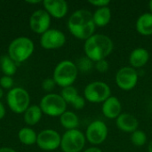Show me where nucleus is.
<instances>
[{"mask_svg":"<svg viewBox=\"0 0 152 152\" xmlns=\"http://www.w3.org/2000/svg\"><path fill=\"white\" fill-rule=\"evenodd\" d=\"M67 25L73 37L85 41L94 34L96 27L94 22L93 13L86 9L75 11L69 16Z\"/></svg>","mask_w":152,"mask_h":152,"instance_id":"obj_1","label":"nucleus"},{"mask_svg":"<svg viewBox=\"0 0 152 152\" xmlns=\"http://www.w3.org/2000/svg\"><path fill=\"white\" fill-rule=\"evenodd\" d=\"M112 39L104 34H94L85 41L84 51L86 56L94 62L105 60L113 51Z\"/></svg>","mask_w":152,"mask_h":152,"instance_id":"obj_2","label":"nucleus"},{"mask_svg":"<svg viewBox=\"0 0 152 152\" xmlns=\"http://www.w3.org/2000/svg\"><path fill=\"white\" fill-rule=\"evenodd\" d=\"M35 51L34 42L27 37L14 38L8 46V56L17 64L26 61Z\"/></svg>","mask_w":152,"mask_h":152,"instance_id":"obj_3","label":"nucleus"},{"mask_svg":"<svg viewBox=\"0 0 152 152\" xmlns=\"http://www.w3.org/2000/svg\"><path fill=\"white\" fill-rule=\"evenodd\" d=\"M78 75L76 63L71 61L64 60L60 61L54 68L53 78L56 85L64 88L72 86Z\"/></svg>","mask_w":152,"mask_h":152,"instance_id":"obj_4","label":"nucleus"},{"mask_svg":"<svg viewBox=\"0 0 152 152\" xmlns=\"http://www.w3.org/2000/svg\"><path fill=\"white\" fill-rule=\"evenodd\" d=\"M39 107L43 114L52 118H60L67 110V103L61 94L53 93L47 94L42 97Z\"/></svg>","mask_w":152,"mask_h":152,"instance_id":"obj_5","label":"nucleus"},{"mask_svg":"<svg viewBox=\"0 0 152 152\" xmlns=\"http://www.w3.org/2000/svg\"><path fill=\"white\" fill-rule=\"evenodd\" d=\"M6 102L9 109L16 114H23L30 106V96L22 87H13L7 93Z\"/></svg>","mask_w":152,"mask_h":152,"instance_id":"obj_6","label":"nucleus"},{"mask_svg":"<svg viewBox=\"0 0 152 152\" xmlns=\"http://www.w3.org/2000/svg\"><path fill=\"white\" fill-rule=\"evenodd\" d=\"M84 96L86 101L91 103H103L111 96V89L105 82L94 81L85 87Z\"/></svg>","mask_w":152,"mask_h":152,"instance_id":"obj_7","label":"nucleus"},{"mask_svg":"<svg viewBox=\"0 0 152 152\" xmlns=\"http://www.w3.org/2000/svg\"><path fill=\"white\" fill-rule=\"evenodd\" d=\"M86 142V135L80 130H68L61 135V149L63 152H81Z\"/></svg>","mask_w":152,"mask_h":152,"instance_id":"obj_8","label":"nucleus"},{"mask_svg":"<svg viewBox=\"0 0 152 152\" xmlns=\"http://www.w3.org/2000/svg\"><path fill=\"white\" fill-rule=\"evenodd\" d=\"M61 135L53 129H45L37 134V145L45 151H53L61 147Z\"/></svg>","mask_w":152,"mask_h":152,"instance_id":"obj_9","label":"nucleus"},{"mask_svg":"<svg viewBox=\"0 0 152 152\" xmlns=\"http://www.w3.org/2000/svg\"><path fill=\"white\" fill-rule=\"evenodd\" d=\"M138 72L131 66H126L119 69L115 78L117 86L124 91H130L134 89L138 83Z\"/></svg>","mask_w":152,"mask_h":152,"instance_id":"obj_10","label":"nucleus"},{"mask_svg":"<svg viewBox=\"0 0 152 152\" xmlns=\"http://www.w3.org/2000/svg\"><path fill=\"white\" fill-rule=\"evenodd\" d=\"M109 134L107 125L102 120L93 121L86 128V139L93 145H100L103 143Z\"/></svg>","mask_w":152,"mask_h":152,"instance_id":"obj_11","label":"nucleus"},{"mask_svg":"<svg viewBox=\"0 0 152 152\" xmlns=\"http://www.w3.org/2000/svg\"><path fill=\"white\" fill-rule=\"evenodd\" d=\"M66 43L65 34L57 28H49L40 37V45L45 50H55Z\"/></svg>","mask_w":152,"mask_h":152,"instance_id":"obj_12","label":"nucleus"},{"mask_svg":"<svg viewBox=\"0 0 152 152\" xmlns=\"http://www.w3.org/2000/svg\"><path fill=\"white\" fill-rule=\"evenodd\" d=\"M51 16L45 9H37L32 12L29 18V27L37 34L42 35L50 28Z\"/></svg>","mask_w":152,"mask_h":152,"instance_id":"obj_13","label":"nucleus"},{"mask_svg":"<svg viewBox=\"0 0 152 152\" xmlns=\"http://www.w3.org/2000/svg\"><path fill=\"white\" fill-rule=\"evenodd\" d=\"M42 4L49 15L55 19L65 17L69 11V5L65 0H45Z\"/></svg>","mask_w":152,"mask_h":152,"instance_id":"obj_14","label":"nucleus"},{"mask_svg":"<svg viewBox=\"0 0 152 152\" xmlns=\"http://www.w3.org/2000/svg\"><path fill=\"white\" fill-rule=\"evenodd\" d=\"M102 114L109 119H116L122 113V104L116 96L109 97L102 107Z\"/></svg>","mask_w":152,"mask_h":152,"instance_id":"obj_15","label":"nucleus"},{"mask_svg":"<svg viewBox=\"0 0 152 152\" xmlns=\"http://www.w3.org/2000/svg\"><path fill=\"white\" fill-rule=\"evenodd\" d=\"M116 125L120 131L132 134L138 129L139 121L134 115L125 112L116 118Z\"/></svg>","mask_w":152,"mask_h":152,"instance_id":"obj_16","label":"nucleus"},{"mask_svg":"<svg viewBox=\"0 0 152 152\" xmlns=\"http://www.w3.org/2000/svg\"><path fill=\"white\" fill-rule=\"evenodd\" d=\"M150 59V53L146 48L137 47L134 49L129 55V63L134 69H141L144 67Z\"/></svg>","mask_w":152,"mask_h":152,"instance_id":"obj_17","label":"nucleus"},{"mask_svg":"<svg viewBox=\"0 0 152 152\" xmlns=\"http://www.w3.org/2000/svg\"><path fill=\"white\" fill-rule=\"evenodd\" d=\"M136 30L142 36L152 35V13L144 12L141 14L135 23Z\"/></svg>","mask_w":152,"mask_h":152,"instance_id":"obj_18","label":"nucleus"},{"mask_svg":"<svg viewBox=\"0 0 152 152\" xmlns=\"http://www.w3.org/2000/svg\"><path fill=\"white\" fill-rule=\"evenodd\" d=\"M42 116L43 112L39 105H30L23 113V119L28 126H33L39 123Z\"/></svg>","mask_w":152,"mask_h":152,"instance_id":"obj_19","label":"nucleus"},{"mask_svg":"<svg viewBox=\"0 0 152 152\" xmlns=\"http://www.w3.org/2000/svg\"><path fill=\"white\" fill-rule=\"evenodd\" d=\"M93 19L95 26L105 27L111 20V10L109 6L97 8L93 13Z\"/></svg>","mask_w":152,"mask_h":152,"instance_id":"obj_20","label":"nucleus"},{"mask_svg":"<svg viewBox=\"0 0 152 152\" xmlns=\"http://www.w3.org/2000/svg\"><path fill=\"white\" fill-rule=\"evenodd\" d=\"M60 123H61V126L66 129V131L77 129L79 126V118L77 115L75 114L73 111L66 110L60 117Z\"/></svg>","mask_w":152,"mask_h":152,"instance_id":"obj_21","label":"nucleus"},{"mask_svg":"<svg viewBox=\"0 0 152 152\" xmlns=\"http://www.w3.org/2000/svg\"><path fill=\"white\" fill-rule=\"evenodd\" d=\"M37 134L36 131L28 126L22 127L18 132V139L19 141L26 146H31L37 144Z\"/></svg>","mask_w":152,"mask_h":152,"instance_id":"obj_22","label":"nucleus"},{"mask_svg":"<svg viewBox=\"0 0 152 152\" xmlns=\"http://www.w3.org/2000/svg\"><path fill=\"white\" fill-rule=\"evenodd\" d=\"M0 68L4 76L12 77L17 71V63L8 55H4L0 59Z\"/></svg>","mask_w":152,"mask_h":152,"instance_id":"obj_23","label":"nucleus"},{"mask_svg":"<svg viewBox=\"0 0 152 152\" xmlns=\"http://www.w3.org/2000/svg\"><path fill=\"white\" fill-rule=\"evenodd\" d=\"M78 92L77 90L76 87H74L73 86H67L62 88L61 92V96L63 98V100L66 102V103H69L71 104L72 102L78 96Z\"/></svg>","mask_w":152,"mask_h":152,"instance_id":"obj_24","label":"nucleus"},{"mask_svg":"<svg viewBox=\"0 0 152 152\" xmlns=\"http://www.w3.org/2000/svg\"><path fill=\"white\" fill-rule=\"evenodd\" d=\"M130 140H131V142L134 146L142 147V146L145 145V143L147 142V135L143 131L137 129L136 131H134V133L131 134Z\"/></svg>","mask_w":152,"mask_h":152,"instance_id":"obj_25","label":"nucleus"},{"mask_svg":"<svg viewBox=\"0 0 152 152\" xmlns=\"http://www.w3.org/2000/svg\"><path fill=\"white\" fill-rule=\"evenodd\" d=\"M77 68L78 69V71H81L83 73H87L90 72L94 67V61L92 60H90L88 57L84 56L79 58L77 61Z\"/></svg>","mask_w":152,"mask_h":152,"instance_id":"obj_26","label":"nucleus"},{"mask_svg":"<svg viewBox=\"0 0 152 152\" xmlns=\"http://www.w3.org/2000/svg\"><path fill=\"white\" fill-rule=\"evenodd\" d=\"M13 78L12 77L9 76H3L0 78V87L3 89H9L11 90L12 88H13Z\"/></svg>","mask_w":152,"mask_h":152,"instance_id":"obj_27","label":"nucleus"},{"mask_svg":"<svg viewBox=\"0 0 152 152\" xmlns=\"http://www.w3.org/2000/svg\"><path fill=\"white\" fill-rule=\"evenodd\" d=\"M55 86H57V85L53 77L45 78L42 82V88L44 89V91L47 92L48 94H50L55 88Z\"/></svg>","mask_w":152,"mask_h":152,"instance_id":"obj_28","label":"nucleus"},{"mask_svg":"<svg viewBox=\"0 0 152 152\" xmlns=\"http://www.w3.org/2000/svg\"><path fill=\"white\" fill-rule=\"evenodd\" d=\"M109 68H110V64L106 59L95 62V69L100 73H106L109 70Z\"/></svg>","mask_w":152,"mask_h":152,"instance_id":"obj_29","label":"nucleus"},{"mask_svg":"<svg viewBox=\"0 0 152 152\" xmlns=\"http://www.w3.org/2000/svg\"><path fill=\"white\" fill-rule=\"evenodd\" d=\"M71 105H72V107H73L75 110H77L84 109V107L86 106V99H85V97H83V96H81V95H78V96L72 102Z\"/></svg>","mask_w":152,"mask_h":152,"instance_id":"obj_30","label":"nucleus"},{"mask_svg":"<svg viewBox=\"0 0 152 152\" xmlns=\"http://www.w3.org/2000/svg\"><path fill=\"white\" fill-rule=\"evenodd\" d=\"M88 3L94 6H96L98 8L101 7H106L110 4V0H89Z\"/></svg>","mask_w":152,"mask_h":152,"instance_id":"obj_31","label":"nucleus"},{"mask_svg":"<svg viewBox=\"0 0 152 152\" xmlns=\"http://www.w3.org/2000/svg\"><path fill=\"white\" fill-rule=\"evenodd\" d=\"M5 114H6L5 107H4V105L0 102V120L3 119V118H4Z\"/></svg>","mask_w":152,"mask_h":152,"instance_id":"obj_32","label":"nucleus"},{"mask_svg":"<svg viewBox=\"0 0 152 152\" xmlns=\"http://www.w3.org/2000/svg\"><path fill=\"white\" fill-rule=\"evenodd\" d=\"M83 152H102V150L98 147H90V148H87L86 150H85Z\"/></svg>","mask_w":152,"mask_h":152,"instance_id":"obj_33","label":"nucleus"},{"mask_svg":"<svg viewBox=\"0 0 152 152\" xmlns=\"http://www.w3.org/2000/svg\"><path fill=\"white\" fill-rule=\"evenodd\" d=\"M0 152H16L12 148L10 147H3L0 148Z\"/></svg>","mask_w":152,"mask_h":152,"instance_id":"obj_34","label":"nucleus"},{"mask_svg":"<svg viewBox=\"0 0 152 152\" xmlns=\"http://www.w3.org/2000/svg\"><path fill=\"white\" fill-rule=\"evenodd\" d=\"M28 4H39V3H43L40 0H37V1H27Z\"/></svg>","mask_w":152,"mask_h":152,"instance_id":"obj_35","label":"nucleus"},{"mask_svg":"<svg viewBox=\"0 0 152 152\" xmlns=\"http://www.w3.org/2000/svg\"><path fill=\"white\" fill-rule=\"evenodd\" d=\"M148 152H152V140L148 145Z\"/></svg>","mask_w":152,"mask_h":152,"instance_id":"obj_36","label":"nucleus"},{"mask_svg":"<svg viewBox=\"0 0 152 152\" xmlns=\"http://www.w3.org/2000/svg\"><path fill=\"white\" fill-rule=\"evenodd\" d=\"M149 9H150V12L152 13V0L149 2Z\"/></svg>","mask_w":152,"mask_h":152,"instance_id":"obj_37","label":"nucleus"},{"mask_svg":"<svg viewBox=\"0 0 152 152\" xmlns=\"http://www.w3.org/2000/svg\"><path fill=\"white\" fill-rule=\"evenodd\" d=\"M3 96H4V90H3V88L0 87V100L3 98Z\"/></svg>","mask_w":152,"mask_h":152,"instance_id":"obj_38","label":"nucleus"}]
</instances>
